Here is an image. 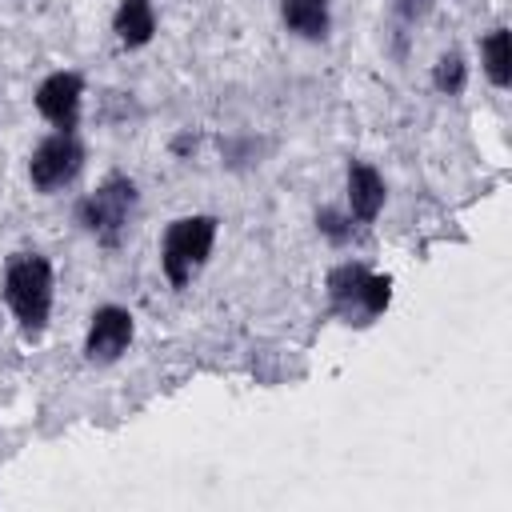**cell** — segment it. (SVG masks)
<instances>
[{"mask_svg":"<svg viewBox=\"0 0 512 512\" xmlns=\"http://www.w3.org/2000/svg\"><path fill=\"white\" fill-rule=\"evenodd\" d=\"M56 272L44 252H16L4 268V304L24 340H40L52 320Z\"/></svg>","mask_w":512,"mask_h":512,"instance_id":"cell-1","label":"cell"},{"mask_svg":"<svg viewBox=\"0 0 512 512\" xmlns=\"http://www.w3.org/2000/svg\"><path fill=\"white\" fill-rule=\"evenodd\" d=\"M140 208V188L124 172H108L88 196L76 204V224L100 244V248H120L132 220Z\"/></svg>","mask_w":512,"mask_h":512,"instance_id":"cell-2","label":"cell"},{"mask_svg":"<svg viewBox=\"0 0 512 512\" xmlns=\"http://www.w3.org/2000/svg\"><path fill=\"white\" fill-rule=\"evenodd\" d=\"M324 296L332 316L364 328L376 316H384V308L392 304V280L384 272H372L360 260H344L324 276Z\"/></svg>","mask_w":512,"mask_h":512,"instance_id":"cell-3","label":"cell"},{"mask_svg":"<svg viewBox=\"0 0 512 512\" xmlns=\"http://www.w3.org/2000/svg\"><path fill=\"white\" fill-rule=\"evenodd\" d=\"M216 232H220V220L212 212H188V216H176L164 236H160V272L172 288H188L192 276L208 264L212 248H216Z\"/></svg>","mask_w":512,"mask_h":512,"instance_id":"cell-4","label":"cell"},{"mask_svg":"<svg viewBox=\"0 0 512 512\" xmlns=\"http://www.w3.org/2000/svg\"><path fill=\"white\" fill-rule=\"evenodd\" d=\"M80 168H84V144H80V136L52 128V136H44L32 148V156H28V184L36 192L52 196V192L68 188L80 176Z\"/></svg>","mask_w":512,"mask_h":512,"instance_id":"cell-5","label":"cell"},{"mask_svg":"<svg viewBox=\"0 0 512 512\" xmlns=\"http://www.w3.org/2000/svg\"><path fill=\"white\" fill-rule=\"evenodd\" d=\"M132 336H136V316L120 304H100L84 328V360L100 368L116 364L132 348Z\"/></svg>","mask_w":512,"mask_h":512,"instance_id":"cell-6","label":"cell"},{"mask_svg":"<svg viewBox=\"0 0 512 512\" xmlns=\"http://www.w3.org/2000/svg\"><path fill=\"white\" fill-rule=\"evenodd\" d=\"M36 112L56 128V132H76L80 128V112H84V76L72 68L48 72L36 84Z\"/></svg>","mask_w":512,"mask_h":512,"instance_id":"cell-7","label":"cell"},{"mask_svg":"<svg viewBox=\"0 0 512 512\" xmlns=\"http://www.w3.org/2000/svg\"><path fill=\"white\" fill-rule=\"evenodd\" d=\"M344 200H348V212L356 224H372L388 200V188H384V176L368 164V160H348L344 168Z\"/></svg>","mask_w":512,"mask_h":512,"instance_id":"cell-8","label":"cell"},{"mask_svg":"<svg viewBox=\"0 0 512 512\" xmlns=\"http://www.w3.org/2000/svg\"><path fill=\"white\" fill-rule=\"evenodd\" d=\"M280 24L300 40H328L332 32V0H280Z\"/></svg>","mask_w":512,"mask_h":512,"instance_id":"cell-9","label":"cell"},{"mask_svg":"<svg viewBox=\"0 0 512 512\" xmlns=\"http://www.w3.org/2000/svg\"><path fill=\"white\" fill-rule=\"evenodd\" d=\"M112 32L124 48H144L156 36V4L152 0H116Z\"/></svg>","mask_w":512,"mask_h":512,"instance_id":"cell-10","label":"cell"},{"mask_svg":"<svg viewBox=\"0 0 512 512\" xmlns=\"http://www.w3.org/2000/svg\"><path fill=\"white\" fill-rule=\"evenodd\" d=\"M480 68H484V76H488L492 88L504 92L512 84V44H508V28L504 24H496L480 40Z\"/></svg>","mask_w":512,"mask_h":512,"instance_id":"cell-11","label":"cell"},{"mask_svg":"<svg viewBox=\"0 0 512 512\" xmlns=\"http://www.w3.org/2000/svg\"><path fill=\"white\" fill-rule=\"evenodd\" d=\"M432 88L440 96H460L468 88V60H464V52L448 48V52L436 56V64H432Z\"/></svg>","mask_w":512,"mask_h":512,"instance_id":"cell-12","label":"cell"},{"mask_svg":"<svg viewBox=\"0 0 512 512\" xmlns=\"http://www.w3.org/2000/svg\"><path fill=\"white\" fill-rule=\"evenodd\" d=\"M356 220H352V212L348 208H332V204H324V208H316V232L332 244V248H348L352 240H356Z\"/></svg>","mask_w":512,"mask_h":512,"instance_id":"cell-13","label":"cell"},{"mask_svg":"<svg viewBox=\"0 0 512 512\" xmlns=\"http://www.w3.org/2000/svg\"><path fill=\"white\" fill-rule=\"evenodd\" d=\"M432 8H436V0H392V16L400 28H416Z\"/></svg>","mask_w":512,"mask_h":512,"instance_id":"cell-14","label":"cell"}]
</instances>
